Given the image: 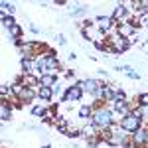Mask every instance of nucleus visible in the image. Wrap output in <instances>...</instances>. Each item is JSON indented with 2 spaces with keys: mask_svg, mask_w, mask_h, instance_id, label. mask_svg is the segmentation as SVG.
Returning <instances> with one entry per match:
<instances>
[{
  "mask_svg": "<svg viewBox=\"0 0 148 148\" xmlns=\"http://www.w3.org/2000/svg\"><path fill=\"white\" fill-rule=\"evenodd\" d=\"M53 81H56V77H53V75H44V77H42L44 87H51V85H53Z\"/></svg>",
  "mask_w": 148,
  "mask_h": 148,
  "instance_id": "9",
  "label": "nucleus"
},
{
  "mask_svg": "<svg viewBox=\"0 0 148 148\" xmlns=\"http://www.w3.org/2000/svg\"><path fill=\"white\" fill-rule=\"evenodd\" d=\"M111 114L107 113V111H99V113L95 114V125H101V126H105V125H109L111 123Z\"/></svg>",
  "mask_w": 148,
  "mask_h": 148,
  "instance_id": "2",
  "label": "nucleus"
},
{
  "mask_svg": "<svg viewBox=\"0 0 148 148\" xmlns=\"http://www.w3.org/2000/svg\"><path fill=\"white\" fill-rule=\"evenodd\" d=\"M140 105H148V93L140 95Z\"/></svg>",
  "mask_w": 148,
  "mask_h": 148,
  "instance_id": "14",
  "label": "nucleus"
},
{
  "mask_svg": "<svg viewBox=\"0 0 148 148\" xmlns=\"http://www.w3.org/2000/svg\"><path fill=\"white\" fill-rule=\"evenodd\" d=\"M99 28H101V30H109V28H111V18H105V16L99 18Z\"/></svg>",
  "mask_w": 148,
  "mask_h": 148,
  "instance_id": "6",
  "label": "nucleus"
},
{
  "mask_svg": "<svg viewBox=\"0 0 148 148\" xmlns=\"http://www.w3.org/2000/svg\"><path fill=\"white\" fill-rule=\"evenodd\" d=\"M142 24H144V26H148V16L144 18V20H142Z\"/></svg>",
  "mask_w": 148,
  "mask_h": 148,
  "instance_id": "20",
  "label": "nucleus"
},
{
  "mask_svg": "<svg viewBox=\"0 0 148 148\" xmlns=\"http://www.w3.org/2000/svg\"><path fill=\"white\" fill-rule=\"evenodd\" d=\"M2 119H4V121H6V119H10V111H8L4 105H2Z\"/></svg>",
  "mask_w": 148,
  "mask_h": 148,
  "instance_id": "13",
  "label": "nucleus"
},
{
  "mask_svg": "<svg viewBox=\"0 0 148 148\" xmlns=\"http://www.w3.org/2000/svg\"><path fill=\"white\" fill-rule=\"evenodd\" d=\"M22 67L26 69V71H28V69L32 67V63H30V61H28V59H22Z\"/></svg>",
  "mask_w": 148,
  "mask_h": 148,
  "instance_id": "15",
  "label": "nucleus"
},
{
  "mask_svg": "<svg viewBox=\"0 0 148 148\" xmlns=\"http://www.w3.org/2000/svg\"><path fill=\"white\" fill-rule=\"evenodd\" d=\"M138 125H140V116H138V114L126 116L125 121H123V128H125L126 132H134V130L138 128Z\"/></svg>",
  "mask_w": 148,
  "mask_h": 148,
  "instance_id": "1",
  "label": "nucleus"
},
{
  "mask_svg": "<svg viewBox=\"0 0 148 148\" xmlns=\"http://www.w3.org/2000/svg\"><path fill=\"white\" fill-rule=\"evenodd\" d=\"M114 46H116V51H125L126 47H128V42L121 40V38H116V40H114Z\"/></svg>",
  "mask_w": 148,
  "mask_h": 148,
  "instance_id": "5",
  "label": "nucleus"
},
{
  "mask_svg": "<svg viewBox=\"0 0 148 148\" xmlns=\"http://www.w3.org/2000/svg\"><path fill=\"white\" fill-rule=\"evenodd\" d=\"M125 6H116V8H114V14H113V16H114V18H121V16H125Z\"/></svg>",
  "mask_w": 148,
  "mask_h": 148,
  "instance_id": "11",
  "label": "nucleus"
},
{
  "mask_svg": "<svg viewBox=\"0 0 148 148\" xmlns=\"http://www.w3.org/2000/svg\"><path fill=\"white\" fill-rule=\"evenodd\" d=\"M81 97V87H71L67 93H65V99L67 101H77Z\"/></svg>",
  "mask_w": 148,
  "mask_h": 148,
  "instance_id": "4",
  "label": "nucleus"
},
{
  "mask_svg": "<svg viewBox=\"0 0 148 148\" xmlns=\"http://www.w3.org/2000/svg\"><path fill=\"white\" fill-rule=\"evenodd\" d=\"M34 114H36V116H38V114H44V111H42V109H38V107H36V109H34Z\"/></svg>",
  "mask_w": 148,
  "mask_h": 148,
  "instance_id": "19",
  "label": "nucleus"
},
{
  "mask_svg": "<svg viewBox=\"0 0 148 148\" xmlns=\"http://www.w3.org/2000/svg\"><path fill=\"white\" fill-rule=\"evenodd\" d=\"M134 140H136V142H146V140H148V132H144V130H138L136 134H134Z\"/></svg>",
  "mask_w": 148,
  "mask_h": 148,
  "instance_id": "7",
  "label": "nucleus"
},
{
  "mask_svg": "<svg viewBox=\"0 0 148 148\" xmlns=\"http://www.w3.org/2000/svg\"><path fill=\"white\" fill-rule=\"evenodd\" d=\"M40 97H42V99H49V97H51V89H49V87H42V89H40Z\"/></svg>",
  "mask_w": 148,
  "mask_h": 148,
  "instance_id": "10",
  "label": "nucleus"
},
{
  "mask_svg": "<svg viewBox=\"0 0 148 148\" xmlns=\"http://www.w3.org/2000/svg\"><path fill=\"white\" fill-rule=\"evenodd\" d=\"M97 85H99V83H97V81H85V89H87V91H91V93H97Z\"/></svg>",
  "mask_w": 148,
  "mask_h": 148,
  "instance_id": "8",
  "label": "nucleus"
},
{
  "mask_svg": "<svg viewBox=\"0 0 148 148\" xmlns=\"http://www.w3.org/2000/svg\"><path fill=\"white\" fill-rule=\"evenodd\" d=\"M89 113H91V109H89V107H83V109H81V116H87Z\"/></svg>",
  "mask_w": 148,
  "mask_h": 148,
  "instance_id": "17",
  "label": "nucleus"
},
{
  "mask_svg": "<svg viewBox=\"0 0 148 148\" xmlns=\"http://www.w3.org/2000/svg\"><path fill=\"white\" fill-rule=\"evenodd\" d=\"M20 32H22L20 26H14V28H12V36H20Z\"/></svg>",
  "mask_w": 148,
  "mask_h": 148,
  "instance_id": "16",
  "label": "nucleus"
},
{
  "mask_svg": "<svg viewBox=\"0 0 148 148\" xmlns=\"http://www.w3.org/2000/svg\"><path fill=\"white\" fill-rule=\"evenodd\" d=\"M2 24H4L6 28H14V20H12V18H6V16H2Z\"/></svg>",
  "mask_w": 148,
  "mask_h": 148,
  "instance_id": "12",
  "label": "nucleus"
},
{
  "mask_svg": "<svg viewBox=\"0 0 148 148\" xmlns=\"http://www.w3.org/2000/svg\"><path fill=\"white\" fill-rule=\"evenodd\" d=\"M14 93H16L20 99H26V101H30V99L34 97V91H32V89H24V87H18V85L14 87Z\"/></svg>",
  "mask_w": 148,
  "mask_h": 148,
  "instance_id": "3",
  "label": "nucleus"
},
{
  "mask_svg": "<svg viewBox=\"0 0 148 148\" xmlns=\"http://www.w3.org/2000/svg\"><path fill=\"white\" fill-rule=\"evenodd\" d=\"M57 126L63 130V128H65V119H57Z\"/></svg>",
  "mask_w": 148,
  "mask_h": 148,
  "instance_id": "18",
  "label": "nucleus"
}]
</instances>
